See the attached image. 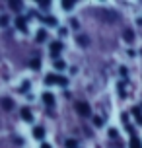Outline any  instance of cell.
Returning <instances> with one entry per match:
<instances>
[{
	"mask_svg": "<svg viewBox=\"0 0 142 148\" xmlns=\"http://www.w3.org/2000/svg\"><path fill=\"white\" fill-rule=\"evenodd\" d=\"M94 125L96 127H103V119L101 117H94Z\"/></svg>",
	"mask_w": 142,
	"mask_h": 148,
	"instance_id": "21",
	"label": "cell"
},
{
	"mask_svg": "<svg viewBox=\"0 0 142 148\" xmlns=\"http://www.w3.org/2000/svg\"><path fill=\"white\" fill-rule=\"evenodd\" d=\"M78 41H80V45H88V39H86V37H80Z\"/></svg>",
	"mask_w": 142,
	"mask_h": 148,
	"instance_id": "25",
	"label": "cell"
},
{
	"mask_svg": "<svg viewBox=\"0 0 142 148\" xmlns=\"http://www.w3.org/2000/svg\"><path fill=\"white\" fill-rule=\"evenodd\" d=\"M57 84H60V86H66V84H68V80L64 78V76H59V82H57Z\"/></svg>",
	"mask_w": 142,
	"mask_h": 148,
	"instance_id": "22",
	"label": "cell"
},
{
	"mask_svg": "<svg viewBox=\"0 0 142 148\" xmlns=\"http://www.w3.org/2000/svg\"><path fill=\"white\" fill-rule=\"evenodd\" d=\"M33 136H35L37 140H41V138L45 136V129H43V127H35V129H33Z\"/></svg>",
	"mask_w": 142,
	"mask_h": 148,
	"instance_id": "7",
	"label": "cell"
},
{
	"mask_svg": "<svg viewBox=\"0 0 142 148\" xmlns=\"http://www.w3.org/2000/svg\"><path fill=\"white\" fill-rule=\"evenodd\" d=\"M39 6H41V8H49V2H47V0H45V2H39Z\"/></svg>",
	"mask_w": 142,
	"mask_h": 148,
	"instance_id": "27",
	"label": "cell"
},
{
	"mask_svg": "<svg viewBox=\"0 0 142 148\" xmlns=\"http://www.w3.org/2000/svg\"><path fill=\"white\" fill-rule=\"evenodd\" d=\"M78 146V142L74 140V138H70V140H66V148H76Z\"/></svg>",
	"mask_w": 142,
	"mask_h": 148,
	"instance_id": "19",
	"label": "cell"
},
{
	"mask_svg": "<svg viewBox=\"0 0 142 148\" xmlns=\"http://www.w3.org/2000/svg\"><path fill=\"white\" fill-rule=\"evenodd\" d=\"M74 0H64V2H62V8H64V10H70V8H74Z\"/></svg>",
	"mask_w": 142,
	"mask_h": 148,
	"instance_id": "16",
	"label": "cell"
},
{
	"mask_svg": "<svg viewBox=\"0 0 142 148\" xmlns=\"http://www.w3.org/2000/svg\"><path fill=\"white\" fill-rule=\"evenodd\" d=\"M130 148H142V144H140V140H138V136H136V134L130 136Z\"/></svg>",
	"mask_w": 142,
	"mask_h": 148,
	"instance_id": "10",
	"label": "cell"
},
{
	"mask_svg": "<svg viewBox=\"0 0 142 148\" xmlns=\"http://www.w3.org/2000/svg\"><path fill=\"white\" fill-rule=\"evenodd\" d=\"M45 39H47V33H45L43 29H39V31H37V43H43Z\"/></svg>",
	"mask_w": 142,
	"mask_h": 148,
	"instance_id": "15",
	"label": "cell"
},
{
	"mask_svg": "<svg viewBox=\"0 0 142 148\" xmlns=\"http://www.w3.org/2000/svg\"><path fill=\"white\" fill-rule=\"evenodd\" d=\"M60 51H62V43H60V41H55V43L51 45V55L53 57H59Z\"/></svg>",
	"mask_w": 142,
	"mask_h": 148,
	"instance_id": "2",
	"label": "cell"
},
{
	"mask_svg": "<svg viewBox=\"0 0 142 148\" xmlns=\"http://www.w3.org/2000/svg\"><path fill=\"white\" fill-rule=\"evenodd\" d=\"M123 37H125L127 43H132V41H134V31L132 29H125L123 31Z\"/></svg>",
	"mask_w": 142,
	"mask_h": 148,
	"instance_id": "6",
	"label": "cell"
},
{
	"mask_svg": "<svg viewBox=\"0 0 142 148\" xmlns=\"http://www.w3.org/2000/svg\"><path fill=\"white\" fill-rule=\"evenodd\" d=\"M101 16H103V20H107V22H115V20L119 18V16L115 14V12H111V10H105Z\"/></svg>",
	"mask_w": 142,
	"mask_h": 148,
	"instance_id": "3",
	"label": "cell"
},
{
	"mask_svg": "<svg viewBox=\"0 0 142 148\" xmlns=\"http://www.w3.org/2000/svg\"><path fill=\"white\" fill-rule=\"evenodd\" d=\"M76 111H78V115H82V117H90V103H86V101H78V103H74Z\"/></svg>",
	"mask_w": 142,
	"mask_h": 148,
	"instance_id": "1",
	"label": "cell"
},
{
	"mask_svg": "<svg viewBox=\"0 0 142 148\" xmlns=\"http://www.w3.org/2000/svg\"><path fill=\"white\" fill-rule=\"evenodd\" d=\"M22 119H23V121H27V123L33 121V115H31V111L27 109V107H23V109H22Z\"/></svg>",
	"mask_w": 142,
	"mask_h": 148,
	"instance_id": "8",
	"label": "cell"
},
{
	"mask_svg": "<svg viewBox=\"0 0 142 148\" xmlns=\"http://www.w3.org/2000/svg\"><path fill=\"white\" fill-rule=\"evenodd\" d=\"M53 64H55V68H57V70H64V68H66L64 60H60V59H55V62H53Z\"/></svg>",
	"mask_w": 142,
	"mask_h": 148,
	"instance_id": "11",
	"label": "cell"
},
{
	"mask_svg": "<svg viewBox=\"0 0 142 148\" xmlns=\"http://www.w3.org/2000/svg\"><path fill=\"white\" fill-rule=\"evenodd\" d=\"M27 88H29V82H23V86H22V92H25Z\"/></svg>",
	"mask_w": 142,
	"mask_h": 148,
	"instance_id": "26",
	"label": "cell"
},
{
	"mask_svg": "<svg viewBox=\"0 0 142 148\" xmlns=\"http://www.w3.org/2000/svg\"><path fill=\"white\" fill-rule=\"evenodd\" d=\"M10 8H14V12H20V10H22V2L12 0V2H10Z\"/></svg>",
	"mask_w": 142,
	"mask_h": 148,
	"instance_id": "13",
	"label": "cell"
},
{
	"mask_svg": "<svg viewBox=\"0 0 142 148\" xmlns=\"http://www.w3.org/2000/svg\"><path fill=\"white\" fill-rule=\"evenodd\" d=\"M25 23H27V20L23 18V16H18V20H16V25L20 27L22 31H27V27H25Z\"/></svg>",
	"mask_w": 142,
	"mask_h": 148,
	"instance_id": "5",
	"label": "cell"
},
{
	"mask_svg": "<svg viewBox=\"0 0 142 148\" xmlns=\"http://www.w3.org/2000/svg\"><path fill=\"white\" fill-rule=\"evenodd\" d=\"M119 96L125 97V86H123V84H119Z\"/></svg>",
	"mask_w": 142,
	"mask_h": 148,
	"instance_id": "23",
	"label": "cell"
},
{
	"mask_svg": "<svg viewBox=\"0 0 142 148\" xmlns=\"http://www.w3.org/2000/svg\"><path fill=\"white\" fill-rule=\"evenodd\" d=\"M41 148H51V144H43V146H41Z\"/></svg>",
	"mask_w": 142,
	"mask_h": 148,
	"instance_id": "28",
	"label": "cell"
},
{
	"mask_svg": "<svg viewBox=\"0 0 142 148\" xmlns=\"http://www.w3.org/2000/svg\"><path fill=\"white\" fill-rule=\"evenodd\" d=\"M109 136H111V138H117V131L111 129V131H109Z\"/></svg>",
	"mask_w": 142,
	"mask_h": 148,
	"instance_id": "24",
	"label": "cell"
},
{
	"mask_svg": "<svg viewBox=\"0 0 142 148\" xmlns=\"http://www.w3.org/2000/svg\"><path fill=\"white\" fill-rule=\"evenodd\" d=\"M43 22L49 23V25H57V20L55 18H43Z\"/></svg>",
	"mask_w": 142,
	"mask_h": 148,
	"instance_id": "20",
	"label": "cell"
},
{
	"mask_svg": "<svg viewBox=\"0 0 142 148\" xmlns=\"http://www.w3.org/2000/svg\"><path fill=\"white\" fill-rule=\"evenodd\" d=\"M41 97H43V101H45L47 105H55V96H53L51 92H45Z\"/></svg>",
	"mask_w": 142,
	"mask_h": 148,
	"instance_id": "4",
	"label": "cell"
},
{
	"mask_svg": "<svg viewBox=\"0 0 142 148\" xmlns=\"http://www.w3.org/2000/svg\"><path fill=\"white\" fill-rule=\"evenodd\" d=\"M45 82H47V84H57V82H59V76H55V74H49V76L45 78Z\"/></svg>",
	"mask_w": 142,
	"mask_h": 148,
	"instance_id": "14",
	"label": "cell"
},
{
	"mask_svg": "<svg viewBox=\"0 0 142 148\" xmlns=\"http://www.w3.org/2000/svg\"><path fill=\"white\" fill-rule=\"evenodd\" d=\"M132 115H134L136 121H138V123L142 125V113H140V109H138V107H132Z\"/></svg>",
	"mask_w": 142,
	"mask_h": 148,
	"instance_id": "12",
	"label": "cell"
},
{
	"mask_svg": "<svg viewBox=\"0 0 142 148\" xmlns=\"http://www.w3.org/2000/svg\"><path fill=\"white\" fill-rule=\"evenodd\" d=\"M29 66L33 68V70H39V68H41V59H39V57H33V59L29 60Z\"/></svg>",
	"mask_w": 142,
	"mask_h": 148,
	"instance_id": "9",
	"label": "cell"
},
{
	"mask_svg": "<svg viewBox=\"0 0 142 148\" xmlns=\"http://www.w3.org/2000/svg\"><path fill=\"white\" fill-rule=\"evenodd\" d=\"M8 23H10V18L8 16H0V27H6Z\"/></svg>",
	"mask_w": 142,
	"mask_h": 148,
	"instance_id": "17",
	"label": "cell"
},
{
	"mask_svg": "<svg viewBox=\"0 0 142 148\" xmlns=\"http://www.w3.org/2000/svg\"><path fill=\"white\" fill-rule=\"evenodd\" d=\"M2 103H4V109H6V111H10L12 107H14V101H12V99H4Z\"/></svg>",
	"mask_w": 142,
	"mask_h": 148,
	"instance_id": "18",
	"label": "cell"
}]
</instances>
